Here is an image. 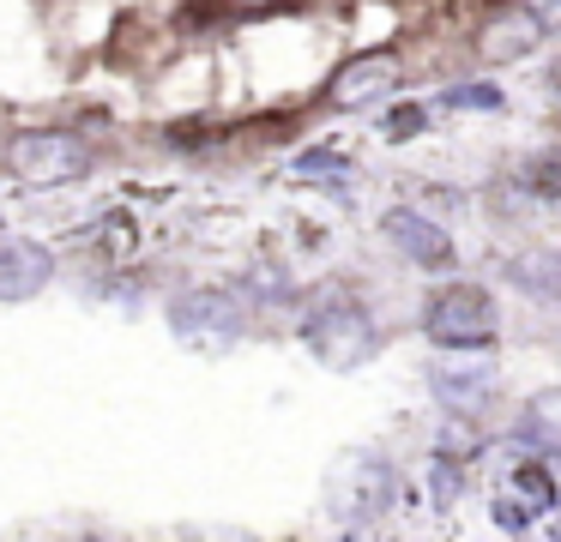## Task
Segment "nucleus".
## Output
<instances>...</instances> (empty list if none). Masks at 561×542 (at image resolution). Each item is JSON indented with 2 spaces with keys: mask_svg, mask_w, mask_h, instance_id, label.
Listing matches in <instances>:
<instances>
[{
  "mask_svg": "<svg viewBox=\"0 0 561 542\" xmlns=\"http://www.w3.org/2000/svg\"><path fill=\"white\" fill-rule=\"evenodd\" d=\"M459 494H465V458L435 452V464H428V500H435V512H453Z\"/></svg>",
  "mask_w": 561,
  "mask_h": 542,
  "instance_id": "nucleus-12",
  "label": "nucleus"
},
{
  "mask_svg": "<svg viewBox=\"0 0 561 542\" xmlns=\"http://www.w3.org/2000/svg\"><path fill=\"white\" fill-rule=\"evenodd\" d=\"M513 277H519V284L531 289L537 301L556 296V260H549V253H531V260H519V265H513Z\"/></svg>",
  "mask_w": 561,
  "mask_h": 542,
  "instance_id": "nucleus-14",
  "label": "nucleus"
},
{
  "mask_svg": "<svg viewBox=\"0 0 561 542\" xmlns=\"http://www.w3.org/2000/svg\"><path fill=\"white\" fill-rule=\"evenodd\" d=\"M513 434H519L531 452L556 458L561 452V392H531L519 410V422H513Z\"/></svg>",
  "mask_w": 561,
  "mask_h": 542,
  "instance_id": "nucleus-11",
  "label": "nucleus"
},
{
  "mask_svg": "<svg viewBox=\"0 0 561 542\" xmlns=\"http://www.w3.org/2000/svg\"><path fill=\"white\" fill-rule=\"evenodd\" d=\"M428 392H435V404L447 410V416H483L489 404H495L501 392V373L495 361H483V349H447V356L428 368Z\"/></svg>",
  "mask_w": 561,
  "mask_h": 542,
  "instance_id": "nucleus-6",
  "label": "nucleus"
},
{
  "mask_svg": "<svg viewBox=\"0 0 561 542\" xmlns=\"http://www.w3.org/2000/svg\"><path fill=\"white\" fill-rule=\"evenodd\" d=\"M170 332H175V344L199 349V356H224V349H236L242 332H248L242 289H218V284L182 289V296L170 301Z\"/></svg>",
  "mask_w": 561,
  "mask_h": 542,
  "instance_id": "nucleus-2",
  "label": "nucleus"
},
{
  "mask_svg": "<svg viewBox=\"0 0 561 542\" xmlns=\"http://www.w3.org/2000/svg\"><path fill=\"white\" fill-rule=\"evenodd\" d=\"M423 127H428V108H423V103H399V108L387 115V127H380V132H387L392 145H404V139H416Z\"/></svg>",
  "mask_w": 561,
  "mask_h": 542,
  "instance_id": "nucleus-16",
  "label": "nucleus"
},
{
  "mask_svg": "<svg viewBox=\"0 0 561 542\" xmlns=\"http://www.w3.org/2000/svg\"><path fill=\"white\" fill-rule=\"evenodd\" d=\"M392 500H399V470H392L387 458L356 452L332 470V506H339V518L351 530H363V524H375L380 512H392Z\"/></svg>",
  "mask_w": 561,
  "mask_h": 542,
  "instance_id": "nucleus-5",
  "label": "nucleus"
},
{
  "mask_svg": "<svg viewBox=\"0 0 561 542\" xmlns=\"http://www.w3.org/2000/svg\"><path fill=\"white\" fill-rule=\"evenodd\" d=\"M380 235H387L416 272H453V260H459V253H453V235L428 211H416V205H392V211L380 217Z\"/></svg>",
  "mask_w": 561,
  "mask_h": 542,
  "instance_id": "nucleus-8",
  "label": "nucleus"
},
{
  "mask_svg": "<svg viewBox=\"0 0 561 542\" xmlns=\"http://www.w3.org/2000/svg\"><path fill=\"white\" fill-rule=\"evenodd\" d=\"M447 103L453 108H501V91H495V84H453Z\"/></svg>",
  "mask_w": 561,
  "mask_h": 542,
  "instance_id": "nucleus-17",
  "label": "nucleus"
},
{
  "mask_svg": "<svg viewBox=\"0 0 561 542\" xmlns=\"http://www.w3.org/2000/svg\"><path fill=\"white\" fill-rule=\"evenodd\" d=\"M302 344L314 349L327 368L351 373L375 356L380 332H375V313H368V301L356 296V289H320L302 313Z\"/></svg>",
  "mask_w": 561,
  "mask_h": 542,
  "instance_id": "nucleus-1",
  "label": "nucleus"
},
{
  "mask_svg": "<svg viewBox=\"0 0 561 542\" xmlns=\"http://www.w3.org/2000/svg\"><path fill=\"white\" fill-rule=\"evenodd\" d=\"M248 289H254L260 301H266V296H290V277H284L278 265H260V272L248 277Z\"/></svg>",
  "mask_w": 561,
  "mask_h": 542,
  "instance_id": "nucleus-18",
  "label": "nucleus"
},
{
  "mask_svg": "<svg viewBox=\"0 0 561 542\" xmlns=\"http://www.w3.org/2000/svg\"><path fill=\"white\" fill-rule=\"evenodd\" d=\"M399 84H404L399 55H392V48H375V55H356V60H344V67L332 72L327 103L332 108H368V103H380V96H392Z\"/></svg>",
  "mask_w": 561,
  "mask_h": 542,
  "instance_id": "nucleus-9",
  "label": "nucleus"
},
{
  "mask_svg": "<svg viewBox=\"0 0 561 542\" xmlns=\"http://www.w3.org/2000/svg\"><path fill=\"white\" fill-rule=\"evenodd\" d=\"M423 337L435 349H489L501 337V308L483 284H440L423 301Z\"/></svg>",
  "mask_w": 561,
  "mask_h": 542,
  "instance_id": "nucleus-3",
  "label": "nucleus"
},
{
  "mask_svg": "<svg viewBox=\"0 0 561 542\" xmlns=\"http://www.w3.org/2000/svg\"><path fill=\"white\" fill-rule=\"evenodd\" d=\"M296 175H302V181H344V175H351V163H344L339 151H302V157H296Z\"/></svg>",
  "mask_w": 561,
  "mask_h": 542,
  "instance_id": "nucleus-15",
  "label": "nucleus"
},
{
  "mask_svg": "<svg viewBox=\"0 0 561 542\" xmlns=\"http://www.w3.org/2000/svg\"><path fill=\"white\" fill-rule=\"evenodd\" d=\"M55 277V253L43 241H19V235H0V301H31L43 296Z\"/></svg>",
  "mask_w": 561,
  "mask_h": 542,
  "instance_id": "nucleus-10",
  "label": "nucleus"
},
{
  "mask_svg": "<svg viewBox=\"0 0 561 542\" xmlns=\"http://www.w3.org/2000/svg\"><path fill=\"white\" fill-rule=\"evenodd\" d=\"M7 175L25 181V187H73V181L91 175V145L61 127L13 132L7 139Z\"/></svg>",
  "mask_w": 561,
  "mask_h": 542,
  "instance_id": "nucleus-4",
  "label": "nucleus"
},
{
  "mask_svg": "<svg viewBox=\"0 0 561 542\" xmlns=\"http://www.w3.org/2000/svg\"><path fill=\"white\" fill-rule=\"evenodd\" d=\"M556 169H561V157H556V151H537L531 163H525V175H519V181H525V187H531L537 199L549 205V199L561 193V175H556Z\"/></svg>",
  "mask_w": 561,
  "mask_h": 542,
  "instance_id": "nucleus-13",
  "label": "nucleus"
},
{
  "mask_svg": "<svg viewBox=\"0 0 561 542\" xmlns=\"http://www.w3.org/2000/svg\"><path fill=\"white\" fill-rule=\"evenodd\" d=\"M543 43H549V19L531 7V0H513V7L489 12V19L477 24V60H489V67L531 60Z\"/></svg>",
  "mask_w": 561,
  "mask_h": 542,
  "instance_id": "nucleus-7",
  "label": "nucleus"
}]
</instances>
